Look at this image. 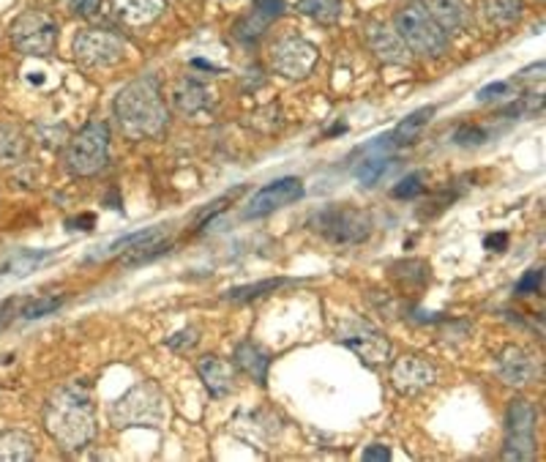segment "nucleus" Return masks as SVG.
Returning <instances> with one entry per match:
<instances>
[{"label":"nucleus","mask_w":546,"mask_h":462,"mask_svg":"<svg viewBox=\"0 0 546 462\" xmlns=\"http://www.w3.org/2000/svg\"><path fill=\"white\" fill-rule=\"evenodd\" d=\"M115 118L121 123V131L131 137V140L159 137L170 121L159 80L147 74L121 88L115 97Z\"/></svg>","instance_id":"nucleus-1"},{"label":"nucleus","mask_w":546,"mask_h":462,"mask_svg":"<svg viewBox=\"0 0 546 462\" xmlns=\"http://www.w3.org/2000/svg\"><path fill=\"white\" fill-rule=\"evenodd\" d=\"M44 427L66 451H80L96 438V413L82 386H66L49 397Z\"/></svg>","instance_id":"nucleus-2"},{"label":"nucleus","mask_w":546,"mask_h":462,"mask_svg":"<svg viewBox=\"0 0 546 462\" xmlns=\"http://www.w3.org/2000/svg\"><path fill=\"white\" fill-rule=\"evenodd\" d=\"M393 30L402 36L407 50L421 58H442L449 50V33L429 17L421 4H407L393 14Z\"/></svg>","instance_id":"nucleus-3"},{"label":"nucleus","mask_w":546,"mask_h":462,"mask_svg":"<svg viewBox=\"0 0 546 462\" xmlns=\"http://www.w3.org/2000/svg\"><path fill=\"white\" fill-rule=\"evenodd\" d=\"M167 416V397L154 383H137L110 407V422L115 427H162Z\"/></svg>","instance_id":"nucleus-4"},{"label":"nucleus","mask_w":546,"mask_h":462,"mask_svg":"<svg viewBox=\"0 0 546 462\" xmlns=\"http://www.w3.org/2000/svg\"><path fill=\"white\" fill-rule=\"evenodd\" d=\"M110 156V126L105 121H90L85 123L66 148V167L77 178L96 175L105 170Z\"/></svg>","instance_id":"nucleus-5"},{"label":"nucleus","mask_w":546,"mask_h":462,"mask_svg":"<svg viewBox=\"0 0 546 462\" xmlns=\"http://www.w3.org/2000/svg\"><path fill=\"white\" fill-rule=\"evenodd\" d=\"M312 227L323 239H328L331 244L339 247H350V244H361L369 239L372 233V216L356 206H328L323 208L315 219Z\"/></svg>","instance_id":"nucleus-6"},{"label":"nucleus","mask_w":546,"mask_h":462,"mask_svg":"<svg viewBox=\"0 0 546 462\" xmlns=\"http://www.w3.org/2000/svg\"><path fill=\"white\" fill-rule=\"evenodd\" d=\"M336 342H341L344 348H350L358 358H364L369 366H377V364H385L391 358V342L388 337L372 326V323L361 320V317H353V315H344L339 317L336 323Z\"/></svg>","instance_id":"nucleus-7"},{"label":"nucleus","mask_w":546,"mask_h":462,"mask_svg":"<svg viewBox=\"0 0 546 462\" xmlns=\"http://www.w3.org/2000/svg\"><path fill=\"white\" fill-rule=\"evenodd\" d=\"M12 44L17 53L30 58H46L55 53L58 22L46 12H25L12 22Z\"/></svg>","instance_id":"nucleus-8"},{"label":"nucleus","mask_w":546,"mask_h":462,"mask_svg":"<svg viewBox=\"0 0 546 462\" xmlns=\"http://www.w3.org/2000/svg\"><path fill=\"white\" fill-rule=\"evenodd\" d=\"M317 47L304 36H284L271 47V66L287 80H307L317 66Z\"/></svg>","instance_id":"nucleus-9"},{"label":"nucleus","mask_w":546,"mask_h":462,"mask_svg":"<svg viewBox=\"0 0 546 462\" xmlns=\"http://www.w3.org/2000/svg\"><path fill=\"white\" fill-rule=\"evenodd\" d=\"M74 58L90 69H107L126 58V41L110 30H82L74 36Z\"/></svg>","instance_id":"nucleus-10"},{"label":"nucleus","mask_w":546,"mask_h":462,"mask_svg":"<svg viewBox=\"0 0 546 462\" xmlns=\"http://www.w3.org/2000/svg\"><path fill=\"white\" fill-rule=\"evenodd\" d=\"M535 422L538 413L527 399H511L508 405V443L506 459H533L535 457Z\"/></svg>","instance_id":"nucleus-11"},{"label":"nucleus","mask_w":546,"mask_h":462,"mask_svg":"<svg viewBox=\"0 0 546 462\" xmlns=\"http://www.w3.org/2000/svg\"><path fill=\"white\" fill-rule=\"evenodd\" d=\"M437 381V369L426 356L418 353H407L402 358H396L391 366V383L393 389L405 394V397H416L426 389H432Z\"/></svg>","instance_id":"nucleus-12"},{"label":"nucleus","mask_w":546,"mask_h":462,"mask_svg":"<svg viewBox=\"0 0 546 462\" xmlns=\"http://www.w3.org/2000/svg\"><path fill=\"white\" fill-rule=\"evenodd\" d=\"M301 197H304V181L301 178H295V175L279 178V181L268 183V187H263L249 200V206L243 208V219H263V216H268V214H273V211H279L295 200H301Z\"/></svg>","instance_id":"nucleus-13"},{"label":"nucleus","mask_w":546,"mask_h":462,"mask_svg":"<svg viewBox=\"0 0 546 462\" xmlns=\"http://www.w3.org/2000/svg\"><path fill=\"white\" fill-rule=\"evenodd\" d=\"M366 38H369V47H372V53H374L380 61H385V63H393V66H407V63L413 61V53L407 50V44L402 41V36L396 33V30H391V28H385L382 22L369 25Z\"/></svg>","instance_id":"nucleus-14"},{"label":"nucleus","mask_w":546,"mask_h":462,"mask_svg":"<svg viewBox=\"0 0 546 462\" xmlns=\"http://www.w3.org/2000/svg\"><path fill=\"white\" fill-rule=\"evenodd\" d=\"M287 12V4L284 0H255V6H252V14H246L238 25H235V36L243 38V41H255L265 33V28L284 17Z\"/></svg>","instance_id":"nucleus-15"},{"label":"nucleus","mask_w":546,"mask_h":462,"mask_svg":"<svg viewBox=\"0 0 546 462\" xmlns=\"http://www.w3.org/2000/svg\"><path fill=\"white\" fill-rule=\"evenodd\" d=\"M498 373L508 386H527L535 378V361L519 345H508L498 358Z\"/></svg>","instance_id":"nucleus-16"},{"label":"nucleus","mask_w":546,"mask_h":462,"mask_svg":"<svg viewBox=\"0 0 546 462\" xmlns=\"http://www.w3.org/2000/svg\"><path fill=\"white\" fill-rule=\"evenodd\" d=\"M197 373H200L206 389L214 397H227L232 391V386H235V369H232V364H227L219 356H203L200 361H197Z\"/></svg>","instance_id":"nucleus-17"},{"label":"nucleus","mask_w":546,"mask_h":462,"mask_svg":"<svg viewBox=\"0 0 546 462\" xmlns=\"http://www.w3.org/2000/svg\"><path fill=\"white\" fill-rule=\"evenodd\" d=\"M172 105L181 115H197L211 107V90L191 77H183L172 88Z\"/></svg>","instance_id":"nucleus-18"},{"label":"nucleus","mask_w":546,"mask_h":462,"mask_svg":"<svg viewBox=\"0 0 546 462\" xmlns=\"http://www.w3.org/2000/svg\"><path fill=\"white\" fill-rule=\"evenodd\" d=\"M113 9L126 25L142 28L156 22L164 14L167 4L164 0H113Z\"/></svg>","instance_id":"nucleus-19"},{"label":"nucleus","mask_w":546,"mask_h":462,"mask_svg":"<svg viewBox=\"0 0 546 462\" xmlns=\"http://www.w3.org/2000/svg\"><path fill=\"white\" fill-rule=\"evenodd\" d=\"M424 9L442 28V33H459L467 25L465 0H426Z\"/></svg>","instance_id":"nucleus-20"},{"label":"nucleus","mask_w":546,"mask_h":462,"mask_svg":"<svg viewBox=\"0 0 546 462\" xmlns=\"http://www.w3.org/2000/svg\"><path fill=\"white\" fill-rule=\"evenodd\" d=\"M159 236H167V230L162 224H154V227H145V230H137V233H129L102 249H96L88 255V260H107V257H115V255H126L129 249H137L142 247L145 241H151V239H159Z\"/></svg>","instance_id":"nucleus-21"},{"label":"nucleus","mask_w":546,"mask_h":462,"mask_svg":"<svg viewBox=\"0 0 546 462\" xmlns=\"http://www.w3.org/2000/svg\"><path fill=\"white\" fill-rule=\"evenodd\" d=\"M434 118V107H421L416 110L413 115H407L399 126H396L388 137H391V143L393 148H405V146H413L418 137L424 134V129L429 126V121Z\"/></svg>","instance_id":"nucleus-22"},{"label":"nucleus","mask_w":546,"mask_h":462,"mask_svg":"<svg viewBox=\"0 0 546 462\" xmlns=\"http://www.w3.org/2000/svg\"><path fill=\"white\" fill-rule=\"evenodd\" d=\"M235 364L243 369L246 375H252L257 383H265L268 381V366H271V358L265 350H260L257 345L252 342H243L235 348Z\"/></svg>","instance_id":"nucleus-23"},{"label":"nucleus","mask_w":546,"mask_h":462,"mask_svg":"<svg viewBox=\"0 0 546 462\" xmlns=\"http://www.w3.org/2000/svg\"><path fill=\"white\" fill-rule=\"evenodd\" d=\"M36 457V443L28 433L12 430L0 435V462H28Z\"/></svg>","instance_id":"nucleus-24"},{"label":"nucleus","mask_w":546,"mask_h":462,"mask_svg":"<svg viewBox=\"0 0 546 462\" xmlns=\"http://www.w3.org/2000/svg\"><path fill=\"white\" fill-rule=\"evenodd\" d=\"M53 255H55L53 249H22L12 260H6L4 265H0V276H14V280H22V276L36 271L41 263H46Z\"/></svg>","instance_id":"nucleus-25"},{"label":"nucleus","mask_w":546,"mask_h":462,"mask_svg":"<svg viewBox=\"0 0 546 462\" xmlns=\"http://www.w3.org/2000/svg\"><path fill=\"white\" fill-rule=\"evenodd\" d=\"M295 9L320 25H336L341 20V0H298Z\"/></svg>","instance_id":"nucleus-26"},{"label":"nucleus","mask_w":546,"mask_h":462,"mask_svg":"<svg viewBox=\"0 0 546 462\" xmlns=\"http://www.w3.org/2000/svg\"><path fill=\"white\" fill-rule=\"evenodd\" d=\"M28 140L17 126L0 123V164H14L25 156Z\"/></svg>","instance_id":"nucleus-27"},{"label":"nucleus","mask_w":546,"mask_h":462,"mask_svg":"<svg viewBox=\"0 0 546 462\" xmlns=\"http://www.w3.org/2000/svg\"><path fill=\"white\" fill-rule=\"evenodd\" d=\"M483 12L494 25L508 28L519 22V17L525 14V4L522 0H483Z\"/></svg>","instance_id":"nucleus-28"},{"label":"nucleus","mask_w":546,"mask_h":462,"mask_svg":"<svg viewBox=\"0 0 546 462\" xmlns=\"http://www.w3.org/2000/svg\"><path fill=\"white\" fill-rule=\"evenodd\" d=\"M393 167V159L388 156H369L366 162H361V167L356 170V178L364 183V187H374V183L382 181V175Z\"/></svg>","instance_id":"nucleus-29"},{"label":"nucleus","mask_w":546,"mask_h":462,"mask_svg":"<svg viewBox=\"0 0 546 462\" xmlns=\"http://www.w3.org/2000/svg\"><path fill=\"white\" fill-rule=\"evenodd\" d=\"M290 285V280H265V282H255V285H243V288H232L227 290V298L230 301H252V298H260L265 293H273L279 288Z\"/></svg>","instance_id":"nucleus-30"},{"label":"nucleus","mask_w":546,"mask_h":462,"mask_svg":"<svg viewBox=\"0 0 546 462\" xmlns=\"http://www.w3.org/2000/svg\"><path fill=\"white\" fill-rule=\"evenodd\" d=\"M63 307V298H55V296H38V298H30L25 307H22V317L25 320H36V317H44V315H53Z\"/></svg>","instance_id":"nucleus-31"},{"label":"nucleus","mask_w":546,"mask_h":462,"mask_svg":"<svg viewBox=\"0 0 546 462\" xmlns=\"http://www.w3.org/2000/svg\"><path fill=\"white\" fill-rule=\"evenodd\" d=\"M424 181H426L424 172H410V175H405V178L393 187V197H396V200H413V197H418V195L424 192Z\"/></svg>","instance_id":"nucleus-32"},{"label":"nucleus","mask_w":546,"mask_h":462,"mask_svg":"<svg viewBox=\"0 0 546 462\" xmlns=\"http://www.w3.org/2000/svg\"><path fill=\"white\" fill-rule=\"evenodd\" d=\"M543 110V97L541 94H527V97H519L514 105H508L503 110V115L508 118H525V115H533V113H541Z\"/></svg>","instance_id":"nucleus-33"},{"label":"nucleus","mask_w":546,"mask_h":462,"mask_svg":"<svg viewBox=\"0 0 546 462\" xmlns=\"http://www.w3.org/2000/svg\"><path fill=\"white\" fill-rule=\"evenodd\" d=\"M514 94H517L514 82H491V85H486V88L478 90V102H481V105H489V102L511 99Z\"/></svg>","instance_id":"nucleus-34"},{"label":"nucleus","mask_w":546,"mask_h":462,"mask_svg":"<svg viewBox=\"0 0 546 462\" xmlns=\"http://www.w3.org/2000/svg\"><path fill=\"white\" fill-rule=\"evenodd\" d=\"M541 282H543V268H530L525 271V276L517 285V296H530V293H538L541 290Z\"/></svg>","instance_id":"nucleus-35"},{"label":"nucleus","mask_w":546,"mask_h":462,"mask_svg":"<svg viewBox=\"0 0 546 462\" xmlns=\"http://www.w3.org/2000/svg\"><path fill=\"white\" fill-rule=\"evenodd\" d=\"M486 131L483 129H478V126H462L459 131H457V137L454 140L459 143V146H481V143H486Z\"/></svg>","instance_id":"nucleus-36"},{"label":"nucleus","mask_w":546,"mask_h":462,"mask_svg":"<svg viewBox=\"0 0 546 462\" xmlns=\"http://www.w3.org/2000/svg\"><path fill=\"white\" fill-rule=\"evenodd\" d=\"M66 6L77 17H96L98 12H102V0H66Z\"/></svg>","instance_id":"nucleus-37"},{"label":"nucleus","mask_w":546,"mask_h":462,"mask_svg":"<svg viewBox=\"0 0 546 462\" xmlns=\"http://www.w3.org/2000/svg\"><path fill=\"white\" fill-rule=\"evenodd\" d=\"M197 342V329H186V332H178L172 340H167V345L172 350H183V348H191Z\"/></svg>","instance_id":"nucleus-38"},{"label":"nucleus","mask_w":546,"mask_h":462,"mask_svg":"<svg viewBox=\"0 0 546 462\" xmlns=\"http://www.w3.org/2000/svg\"><path fill=\"white\" fill-rule=\"evenodd\" d=\"M227 200H232V195H227V197H219V200H216V203H211V206H208L206 211H200V214H197L194 224H197V227H200V224L211 222V219H214V216H216V214H219V211L224 208V203H227Z\"/></svg>","instance_id":"nucleus-39"},{"label":"nucleus","mask_w":546,"mask_h":462,"mask_svg":"<svg viewBox=\"0 0 546 462\" xmlns=\"http://www.w3.org/2000/svg\"><path fill=\"white\" fill-rule=\"evenodd\" d=\"M364 459H366V462H388V459H391V449L382 446V443H372V446L364 451Z\"/></svg>","instance_id":"nucleus-40"},{"label":"nucleus","mask_w":546,"mask_h":462,"mask_svg":"<svg viewBox=\"0 0 546 462\" xmlns=\"http://www.w3.org/2000/svg\"><path fill=\"white\" fill-rule=\"evenodd\" d=\"M14 298H4V301H0V329H4L6 326V323L12 320V312H14Z\"/></svg>","instance_id":"nucleus-41"},{"label":"nucleus","mask_w":546,"mask_h":462,"mask_svg":"<svg viewBox=\"0 0 546 462\" xmlns=\"http://www.w3.org/2000/svg\"><path fill=\"white\" fill-rule=\"evenodd\" d=\"M506 244H508V236H506V233H494V236L486 239V249H494V252H503Z\"/></svg>","instance_id":"nucleus-42"},{"label":"nucleus","mask_w":546,"mask_h":462,"mask_svg":"<svg viewBox=\"0 0 546 462\" xmlns=\"http://www.w3.org/2000/svg\"><path fill=\"white\" fill-rule=\"evenodd\" d=\"M533 77H538V80L543 77V63H535V66H530V69H525V71H522V74H519L517 80L522 82V80H533Z\"/></svg>","instance_id":"nucleus-43"},{"label":"nucleus","mask_w":546,"mask_h":462,"mask_svg":"<svg viewBox=\"0 0 546 462\" xmlns=\"http://www.w3.org/2000/svg\"><path fill=\"white\" fill-rule=\"evenodd\" d=\"M219 4H238V0H219Z\"/></svg>","instance_id":"nucleus-44"}]
</instances>
